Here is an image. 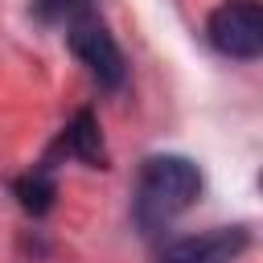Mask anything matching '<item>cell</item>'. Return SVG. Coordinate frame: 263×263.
Wrapping results in <instances>:
<instances>
[{
    "instance_id": "cell-6",
    "label": "cell",
    "mask_w": 263,
    "mask_h": 263,
    "mask_svg": "<svg viewBox=\"0 0 263 263\" xmlns=\"http://www.w3.org/2000/svg\"><path fill=\"white\" fill-rule=\"evenodd\" d=\"M12 193H16V201H21V210H25V214L41 218V214L53 205V197H58V181H53V168L37 160L29 173H21V177L12 181Z\"/></svg>"
},
{
    "instance_id": "cell-1",
    "label": "cell",
    "mask_w": 263,
    "mask_h": 263,
    "mask_svg": "<svg viewBox=\"0 0 263 263\" xmlns=\"http://www.w3.org/2000/svg\"><path fill=\"white\" fill-rule=\"evenodd\" d=\"M201 193V168L181 152H156L140 164L132 218L144 234H160L173 226Z\"/></svg>"
},
{
    "instance_id": "cell-2",
    "label": "cell",
    "mask_w": 263,
    "mask_h": 263,
    "mask_svg": "<svg viewBox=\"0 0 263 263\" xmlns=\"http://www.w3.org/2000/svg\"><path fill=\"white\" fill-rule=\"evenodd\" d=\"M66 45H70V53L90 70V78H95L103 90H119V86L127 82V58H123L115 33L103 25L99 12L74 21V25L66 29Z\"/></svg>"
},
{
    "instance_id": "cell-7",
    "label": "cell",
    "mask_w": 263,
    "mask_h": 263,
    "mask_svg": "<svg viewBox=\"0 0 263 263\" xmlns=\"http://www.w3.org/2000/svg\"><path fill=\"white\" fill-rule=\"evenodd\" d=\"M95 8H99V0H33V16L41 25H62V29L90 16Z\"/></svg>"
},
{
    "instance_id": "cell-3",
    "label": "cell",
    "mask_w": 263,
    "mask_h": 263,
    "mask_svg": "<svg viewBox=\"0 0 263 263\" xmlns=\"http://www.w3.org/2000/svg\"><path fill=\"white\" fill-rule=\"evenodd\" d=\"M205 37L222 58L255 62L263 53V4L259 0H222L205 21Z\"/></svg>"
},
{
    "instance_id": "cell-4",
    "label": "cell",
    "mask_w": 263,
    "mask_h": 263,
    "mask_svg": "<svg viewBox=\"0 0 263 263\" xmlns=\"http://www.w3.org/2000/svg\"><path fill=\"white\" fill-rule=\"evenodd\" d=\"M247 247H251L247 226H214V230L164 242L156 251V263H234Z\"/></svg>"
},
{
    "instance_id": "cell-5",
    "label": "cell",
    "mask_w": 263,
    "mask_h": 263,
    "mask_svg": "<svg viewBox=\"0 0 263 263\" xmlns=\"http://www.w3.org/2000/svg\"><path fill=\"white\" fill-rule=\"evenodd\" d=\"M58 156H66V160H82V164H90V168H107L111 160H107V148H103V136H99V119H95V111H74V119L62 127V136L49 144V152L41 156V160H58Z\"/></svg>"
}]
</instances>
